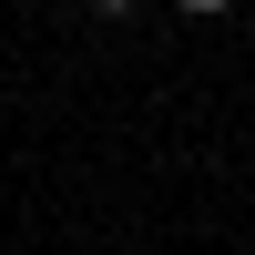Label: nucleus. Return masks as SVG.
Listing matches in <instances>:
<instances>
[{"label": "nucleus", "instance_id": "obj_2", "mask_svg": "<svg viewBox=\"0 0 255 255\" xmlns=\"http://www.w3.org/2000/svg\"><path fill=\"white\" fill-rule=\"evenodd\" d=\"M92 10H133V0H92Z\"/></svg>", "mask_w": 255, "mask_h": 255}, {"label": "nucleus", "instance_id": "obj_1", "mask_svg": "<svg viewBox=\"0 0 255 255\" xmlns=\"http://www.w3.org/2000/svg\"><path fill=\"white\" fill-rule=\"evenodd\" d=\"M174 10H194V20H215V10H225V0H174Z\"/></svg>", "mask_w": 255, "mask_h": 255}]
</instances>
